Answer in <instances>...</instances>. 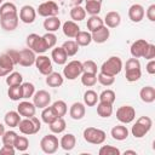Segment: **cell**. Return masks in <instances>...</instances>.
<instances>
[{
  "label": "cell",
  "instance_id": "94428289",
  "mask_svg": "<svg viewBox=\"0 0 155 155\" xmlns=\"http://www.w3.org/2000/svg\"><path fill=\"white\" fill-rule=\"evenodd\" d=\"M10 73L7 71V70H5V69H2V68H0V78H4V76H7Z\"/></svg>",
  "mask_w": 155,
  "mask_h": 155
},
{
  "label": "cell",
  "instance_id": "5b68a950",
  "mask_svg": "<svg viewBox=\"0 0 155 155\" xmlns=\"http://www.w3.org/2000/svg\"><path fill=\"white\" fill-rule=\"evenodd\" d=\"M84 73L82 69V63L80 61H70L68 64H65V67L63 68V75L65 79L68 80H75L76 78H79L81 74Z\"/></svg>",
  "mask_w": 155,
  "mask_h": 155
},
{
  "label": "cell",
  "instance_id": "bcb514c9",
  "mask_svg": "<svg viewBox=\"0 0 155 155\" xmlns=\"http://www.w3.org/2000/svg\"><path fill=\"white\" fill-rule=\"evenodd\" d=\"M12 13H18L17 7H16V5H15V4L10 2V1L1 4V6H0V16L12 15Z\"/></svg>",
  "mask_w": 155,
  "mask_h": 155
},
{
  "label": "cell",
  "instance_id": "be15d7a7",
  "mask_svg": "<svg viewBox=\"0 0 155 155\" xmlns=\"http://www.w3.org/2000/svg\"><path fill=\"white\" fill-rule=\"evenodd\" d=\"M73 4H74V6H78V5H81V2L84 1V0H70Z\"/></svg>",
  "mask_w": 155,
  "mask_h": 155
},
{
  "label": "cell",
  "instance_id": "db71d44e",
  "mask_svg": "<svg viewBox=\"0 0 155 155\" xmlns=\"http://www.w3.org/2000/svg\"><path fill=\"white\" fill-rule=\"evenodd\" d=\"M143 58L145 59H154L155 58V45L153 44H148L145 51H144V54H143Z\"/></svg>",
  "mask_w": 155,
  "mask_h": 155
},
{
  "label": "cell",
  "instance_id": "003e7915",
  "mask_svg": "<svg viewBox=\"0 0 155 155\" xmlns=\"http://www.w3.org/2000/svg\"><path fill=\"white\" fill-rule=\"evenodd\" d=\"M2 1H4V0H0V5H1V4H2Z\"/></svg>",
  "mask_w": 155,
  "mask_h": 155
},
{
  "label": "cell",
  "instance_id": "2e32d148",
  "mask_svg": "<svg viewBox=\"0 0 155 155\" xmlns=\"http://www.w3.org/2000/svg\"><path fill=\"white\" fill-rule=\"evenodd\" d=\"M145 16V11L144 7L139 4H133L132 6H130L128 8V18L134 22V23H139Z\"/></svg>",
  "mask_w": 155,
  "mask_h": 155
},
{
  "label": "cell",
  "instance_id": "74e56055",
  "mask_svg": "<svg viewBox=\"0 0 155 155\" xmlns=\"http://www.w3.org/2000/svg\"><path fill=\"white\" fill-rule=\"evenodd\" d=\"M85 11L86 13H90L91 16L93 15H98L101 12L102 8V2L98 1H85Z\"/></svg>",
  "mask_w": 155,
  "mask_h": 155
},
{
  "label": "cell",
  "instance_id": "d590c367",
  "mask_svg": "<svg viewBox=\"0 0 155 155\" xmlns=\"http://www.w3.org/2000/svg\"><path fill=\"white\" fill-rule=\"evenodd\" d=\"M85 17H86V11H85V8L81 7L80 5L74 6V7L70 10V18H71L74 22L84 21Z\"/></svg>",
  "mask_w": 155,
  "mask_h": 155
},
{
  "label": "cell",
  "instance_id": "7a4b0ae2",
  "mask_svg": "<svg viewBox=\"0 0 155 155\" xmlns=\"http://www.w3.org/2000/svg\"><path fill=\"white\" fill-rule=\"evenodd\" d=\"M151 126H153V121L149 116H140L139 119H137L136 124L131 128L132 136L134 138H143L150 131Z\"/></svg>",
  "mask_w": 155,
  "mask_h": 155
},
{
  "label": "cell",
  "instance_id": "5bb4252c",
  "mask_svg": "<svg viewBox=\"0 0 155 155\" xmlns=\"http://www.w3.org/2000/svg\"><path fill=\"white\" fill-rule=\"evenodd\" d=\"M35 52L30 48H23L19 51V59L18 64L22 67H30L35 63Z\"/></svg>",
  "mask_w": 155,
  "mask_h": 155
},
{
  "label": "cell",
  "instance_id": "9a60e30c",
  "mask_svg": "<svg viewBox=\"0 0 155 155\" xmlns=\"http://www.w3.org/2000/svg\"><path fill=\"white\" fill-rule=\"evenodd\" d=\"M17 111L23 117H31L35 115L36 107L34 105V103H31L29 101H23V102H19V104L17 107Z\"/></svg>",
  "mask_w": 155,
  "mask_h": 155
},
{
  "label": "cell",
  "instance_id": "f35d334b",
  "mask_svg": "<svg viewBox=\"0 0 155 155\" xmlns=\"http://www.w3.org/2000/svg\"><path fill=\"white\" fill-rule=\"evenodd\" d=\"M13 67H15V63H13V61L11 59V57L7 53L0 54V68H2L5 70H7L8 73H11L13 70Z\"/></svg>",
  "mask_w": 155,
  "mask_h": 155
},
{
  "label": "cell",
  "instance_id": "ffe728a7",
  "mask_svg": "<svg viewBox=\"0 0 155 155\" xmlns=\"http://www.w3.org/2000/svg\"><path fill=\"white\" fill-rule=\"evenodd\" d=\"M104 25L108 28H116L121 23V16L116 11H110L105 15V18L103 19Z\"/></svg>",
  "mask_w": 155,
  "mask_h": 155
},
{
  "label": "cell",
  "instance_id": "9c48e42d",
  "mask_svg": "<svg viewBox=\"0 0 155 155\" xmlns=\"http://www.w3.org/2000/svg\"><path fill=\"white\" fill-rule=\"evenodd\" d=\"M59 12L58 5L54 1H45L42 4L39 5V7L36 8V13H39V16L41 17H53L57 16Z\"/></svg>",
  "mask_w": 155,
  "mask_h": 155
},
{
  "label": "cell",
  "instance_id": "83f0119b",
  "mask_svg": "<svg viewBox=\"0 0 155 155\" xmlns=\"http://www.w3.org/2000/svg\"><path fill=\"white\" fill-rule=\"evenodd\" d=\"M46 84L50 87H59L63 84V76L59 73L52 71L48 75H46Z\"/></svg>",
  "mask_w": 155,
  "mask_h": 155
},
{
  "label": "cell",
  "instance_id": "d4e9b609",
  "mask_svg": "<svg viewBox=\"0 0 155 155\" xmlns=\"http://www.w3.org/2000/svg\"><path fill=\"white\" fill-rule=\"evenodd\" d=\"M44 28L50 33H54L61 28V19L57 16L46 17V19L44 21Z\"/></svg>",
  "mask_w": 155,
  "mask_h": 155
},
{
  "label": "cell",
  "instance_id": "f5cc1de1",
  "mask_svg": "<svg viewBox=\"0 0 155 155\" xmlns=\"http://www.w3.org/2000/svg\"><path fill=\"white\" fill-rule=\"evenodd\" d=\"M82 69H84V73H92V74H97V64L91 61V59H87L82 63Z\"/></svg>",
  "mask_w": 155,
  "mask_h": 155
},
{
  "label": "cell",
  "instance_id": "ab89813d",
  "mask_svg": "<svg viewBox=\"0 0 155 155\" xmlns=\"http://www.w3.org/2000/svg\"><path fill=\"white\" fill-rule=\"evenodd\" d=\"M23 82V76L21 73L17 71H11L6 76V84L7 86H15V85H21Z\"/></svg>",
  "mask_w": 155,
  "mask_h": 155
},
{
  "label": "cell",
  "instance_id": "60d3db41",
  "mask_svg": "<svg viewBox=\"0 0 155 155\" xmlns=\"http://www.w3.org/2000/svg\"><path fill=\"white\" fill-rule=\"evenodd\" d=\"M97 82V74L92 73H82L81 74V84L86 87H92Z\"/></svg>",
  "mask_w": 155,
  "mask_h": 155
},
{
  "label": "cell",
  "instance_id": "8fae6325",
  "mask_svg": "<svg viewBox=\"0 0 155 155\" xmlns=\"http://www.w3.org/2000/svg\"><path fill=\"white\" fill-rule=\"evenodd\" d=\"M19 17L18 13H12V15H5L0 16V25L4 30L6 31H12L18 27Z\"/></svg>",
  "mask_w": 155,
  "mask_h": 155
},
{
  "label": "cell",
  "instance_id": "cb8c5ba5",
  "mask_svg": "<svg viewBox=\"0 0 155 155\" xmlns=\"http://www.w3.org/2000/svg\"><path fill=\"white\" fill-rule=\"evenodd\" d=\"M110 134L115 140H125L128 137V130L124 125H116L111 128Z\"/></svg>",
  "mask_w": 155,
  "mask_h": 155
},
{
  "label": "cell",
  "instance_id": "603a6c76",
  "mask_svg": "<svg viewBox=\"0 0 155 155\" xmlns=\"http://www.w3.org/2000/svg\"><path fill=\"white\" fill-rule=\"evenodd\" d=\"M75 144H76V138L73 133H67L64 134L61 140H59V147L62 149H64L65 151H70L75 148Z\"/></svg>",
  "mask_w": 155,
  "mask_h": 155
},
{
  "label": "cell",
  "instance_id": "7dc6e473",
  "mask_svg": "<svg viewBox=\"0 0 155 155\" xmlns=\"http://www.w3.org/2000/svg\"><path fill=\"white\" fill-rule=\"evenodd\" d=\"M97 81L103 86H111L115 81V76H111V75H108V74L99 71L97 74Z\"/></svg>",
  "mask_w": 155,
  "mask_h": 155
},
{
  "label": "cell",
  "instance_id": "4fadbf2b",
  "mask_svg": "<svg viewBox=\"0 0 155 155\" xmlns=\"http://www.w3.org/2000/svg\"><path fill=\"white\" fill-rule=\"evenodd\" d=\"M18 17L23 23L31 24L36 18V10L31 5H24V6L21 7Z\"/></svg>",
  "mask_w": 155,
  "mask_h": 155
},
{
  "label": "cell",
  "instance_id": "7402d4cb",
  "mask_svg": "<svg viewBox=\"0 0 155 155\" xmlns=\"http://www.w3.org/2000/svg\"><path fill=\"white\" fill-rule=\"evenodd\" d=\"M51 59H52L56 64L63 65V64L67 63L68 56H67V53H65V51L63 50L62 46H61V47H54V48L52 50V52H51Z\"/></svg>",
  "mask_w": 155,
  "mask_h": 155
},
{
  "label": "cell",
  "instance_id": "b9f144b4",
  "mask_svg": "<svg viewBox=\"0 0 155 155\" xmlns=\"http://www.w3.org/2000/svg\"><path fill=\"white\" fill-rule=\"evenodd\" d=\"M56 117H58V116H56V114H54V111H53V109H52L51 105H48V107H46V108L42 109L41 120H42L45 124H47V125L51 124Z\"/></svg>",
  "mask_w": 155,
  "mask_h": 155
},
{
  "label": "cell",
  "instance_id": "3957f363",
  "mask_svg": "<svg viewBox=\"0 0 155 155\" xmlns=\"http://www.w3.org/2000/svg\"><path fill=\"white\" fill-rule=\"evenodd\" d=\"M122 69V61L117 56H111L109 57L101 67V71L111 76H116Z\"/></svg>",
  "mask_w": 155,
  "mask_h": 155
},
{
  "label": "cell",
  "instance_id": "91938a15",
  "mask_svg": "<svg viewBox=\"0 0 155 155\" xmlns=\"http://www.w3.org/2000/svg\"><path fill=\"white\" fill-rule=\"evenodd\" d=\"M147 71L150 74V75H154L155 74V59H149L147 67H145Z\"/></svg>",
  "mask_w": 155,
  "mask_h": 155
},
{
  "label": "cell",
  "instance_id": "6f0895ef",
  "mask_svg": "<svg viewBox=\"0 0 155 155\" xmlns=\"http://www.w3.org/2000/svg\"><path fill=\"white\" fill-rule=\"evenodd\" d=\"M15 153H16L15 147L2 145V148L0 149V154H2V155H15Z\"/></svg>",
  "mask_w": 155,
  "mask_h": 155
},
{
  "label": "cell",
  "instance_id": "e575fe53",
  "mask_svg": "<svg viewBox=\"0 0 155 155\" xmlns=\"http://www.w3.org/2000/svg\"><path fill=\"white\" fill-rule=\"evenodd\" d=\"M51 107H52V109H53L56 116H58V117H63V116L67 114V111H68L67 103H65L64 101H61V99L53 102V104H52Z\"/></svg>",
  "mask_w": 155,
  "mask_h": 155
},
{
  "label": "cell",
  "instance_id": "277c9868",
  "mask_svg": "<svg viewBox=\"0 0 155 155\" xmlns=\"http://www.w3.org/2000/svg\"><path fill=\"white\" fill-rule=\"evenodd\" d=\"M84 139L87 142V143H91V144H96V145H99V144H103L105 138H107V134L101 128H96V127H87L84 130Z\"/></svg>",
  "mask_w": 155,
  "mask_h": 155
},
{
  "label": "cell",
  "instance_id": "6da1fadb",
  "mask_svg": "<svg viewBox=\"0 0 155 155\" xmlns=\"http://www.w3.org/2000/svg\"><path fill=\"white\" fill-rule=\"evenodd\" d=\"M19 131L25 134V136H30V134H35L41 130V121L34 115L31 117H24L21 119L18 126Z\"/></svg>",
  "mask_w": 155,
  "mask_h": 155
},
{
  "label": "cell",
  "instance_id": "ee69618b",
  "mask_svg": "<svg viewBox=\"0 0 155 155\" xmlns=\"http://www.w3.org/2000/svg\"><path fill=\"white\" fill-rule=\"evenodd\" d=\"M99 102H104V103H109V104H113L116 99V94L113 90H104L99 96Z\"/></svg>",
  "mask_w": 155,
  "mask_h": 155
},
{
  "label": "cell",
  "instance_id": "8d00e7d4",
  "mask_svg": "<svg viewBox=\"0 0 155 155\" xmlns=\"http://www.w3.org/2000/svg\"><path fill=\"white\" fill-rule=\"evenodd\" d=\"M62 47L65 51V53H67L68 57L75 56L78 53V51H79V45L75 42V40H68V41L63 42Z\"/></svg>",
  "mask_w": 155,
  "mask_h": 155
},
{
  "label": "cell",
  "instance_id": "4dcf8cb0",
  "mask_svg": "<svg viewBox=\"0 0 155 155\" xmlns=\"http://www.w3.org/2000/svg\"><path fill=\"white\" fill-rule=\"evenodd\" d=\"M98 102H99V98H98V94H97L96 91L87 90L84 93V104L85 105H87V107H94Z\"/></svg>",
  "mask_w": 155,
  "mask_h": 155
},
{
  "label": "cell",
  "instance_id": "ac0fdd59",
  "mask_svg": "<svg viewBox=\"0 0 155 155\" xmlns=\"http://www.w3.org/2000/svg\"><path fill=\"white\" fill-rule=\"evenodd\" d=\"M86 114V107L84 103L81 102H75L71 104L70 110H69V115L73 120H81Z\"/></svg>",
  "mask_w": 155,
  "mask_h": 155
},
{
  "label": "cell",
  "instance_id": "8992f818",
  "mask_svg": "<svg viewBox=\"0 0 155 155\" xmlns=\"http://www.w3.org/2000/svg\"><path fill=\"white\" fill-rule=\"evenodd\" d=\"M59 142L54 134H46L40 140V148L45 154H54L58 150Z\"/></svg>",
  "mask_w": 155,
  "mask_h": 155
},
{
  "label": "cell",
  "instance_id": "f6af8a7d",
  "mask_svg": "<svg viewBox=\"0 0 155 155\" xmlns=\"http://www.w3.org/2000/svg\"><path fill=\"white\" fill-rule=\"evenodd\" d=\"M142 76V70L140 68H136V69H127L125 73V78L127 81L130 82H136L140 79Z\"/></svg>",
  "mask_w": 155,
  "mask_h": 155
},
{
  "label": "cell",
  "instance_id": "836d02e7",
  "mask_svg": "<svg viewBox=\"0 0 155 155\" xmlns=\"http://www.w3.org/2000/svg\"><path fill=\"white\" fill-rule=\"evenodd\" d=\"M7 96L11 101H19L23 99V94H22V84L21 85H15V86H8L7 90Z\"/></svg>",
  "mask_w": 155,
  "mask_h": 155
},
{
  "label": "cell",
  "instance_id": "52a82bcc",
  "mask_svg": "<svg viewBox=\"0 0 155 155\" xmlns=\"http://www.w3.org/2000/svg\"><path fill=\"white\" fill-rule=\"evenodd\" d=\"M27 46H28V48H30L31 51H34L38 54H42L44 52L47 51V48L42 41V38L35 33H31L27 36Z\"/></svg>",
  "mask_w": 155,
  "mask_h": 155
},
{
  "label": "cell",
  "instance_id": "f907efd6",
  "mask_svg": "<svg viewBox=\"0 0 155 155\" xmlns=\"http://www.w3.org/2000/svg\"><path fill=\"white\" fill-rule=\"evenodd\" d=\"M41 38H42V41H44V44H45V46H46L47 50L54 47V45H56V42H57V36L54 35V33L47 31V33H46L45 35H42Z\"/></svg>",
  "mask_w": 155,
  "mask_h": 155
},
{
  "label": "cell",
  "instance_id": "7c38bea8",
  "mask_svg": "<svg viewBox=\"0 0 155 155\" xmlns=\"http://www.w3.org/2000/svg\"><path fill=\"white\" fill-rule=\"evenodd\" d=\"M33 103L36 108L44 109L51 103V94L45 90H39L33 94Z\"/></svg>",
  "mask_w": 155,
  "mask_h": 155
},
{
  "label": "cell",
  "instance_id": "6125c7cd",
  "mask_svg": "<svg viewBox=\"0 0 155 155\" xmlns=\"http://www.w3.org/2000/svg\"><path fill=\"white\" fill-rule=\"evenodd\" d=\"M4 133H5V126H4V125L0 122V137H1Z\"/></svg>",
  "mask_w": 155,
  "mask_h": 155
},
{
  "label": "cell",
  "instance_id": "c3c4849f",
  "mask_svg": "<svg viewBox=\"0 0 155 155\" xmlns=\"http://www.w3.org/2000/svg\"><path fill=\"white\" fill-rule=\"evenodd\" d=\"M35 93V86L31 82H22V94H23V99H28L30 97H33V94Z\"/></svg>",
  "mask_w": 155,
  "mask_h": 155
},
{
  "label": "cell",
  "instance_id": "9f6ffc18",
  "mask_svg": "<svg viewBox=\"0 0 155 155\" xmlns=\"http://www.w3.org/2000/svg\"><path fill=\"white\" fill-rule=\"evenodd\" d=\"M145 16L150 22H155V5H150L148 7V10L145 12Z\"/></svg>",
  "mask_w": 155,
  "mask_h": 155
},
{
  "label": "cell",
  "instance_id": "44dd1931",
  "mask_svg": "<svg viewBox=\"0 0 155 155\" xmlns=\"http://www.w3.org/2000/svg\"><path fill=\"white\" fill-rule=\"evenodd\" d=\"M62 30H63V34L67 38H75L76 34L80 31V27L74 21H67V22L63 23Z\"/></svg>",
  "mask_w": 155,
  "mask_h": 155
},
{
  "label": "cell",
  "instance_id": "e0dca14e",
  "mask_svg": "<svg viewBox=\"0 0 155 155\" xmlns=\"http://www.w3.org/2000/svg\"><path fill=\"white\" fill-rule=\"evenodd\" d=\"M148 44H149V42H148L147 40H144V39H138V40H136V41L131 45V50H130L132 57H134V58H140V57H143L144 51H145Z\"/></svg>",
  "mask_w": 155,
  "mask_h": 155
},
{
  "label": "cell",
  "instance_id": "30bf717a",
  "mask_svg": "<svg viewBox=\"0 0 155 155\" xmlns=\"http://www.w3.org/2000/svg\"><path fill=\"white\" fill-rule=\"evenodd\" d=\"M34 64H35L36 69L39 70V73L42 74V75H45V76L53 71L51 58H48V57L45 56V54H39V56L35 58V63H34Z\"/></svg>",
  "mask_w": 155,
  "mask_h": 155
},
{
  "label": "cell",
  "instance_id": "e7e4bbea",
  "mask_svg": "<svg viewBox=\"0 0 155 155\" xmlns=\"http://www.w3.org/2000/svg\"><path fill=\"white\" fill-rule=\"evenodd\" d=\"M124 154H125V155H127V154H131V155H137V153H136L134 150H126Z\"/></svg>",
  "mask_w": 155,
  "mask_h": 155
},
{
  "label": "cell",
  "instance_id": "03108f58",
  "mask_svg": "<svg viewBox=\"0 0 155 155\" xmlns=\"http://www.w3.org/2000/svg\"><path fill=\"white\" fill-rule=\"evenodd\" d=\"M85 1H98V2H102V0H85Z\"/></svg>",
  "mask_w": 155,
  "mask_h": 155
},
{
  "label": "cell",
  "instance_id": "816d5d0a",
  "mask_svg": "<svg viewBox=\"0 0 155 155\" xmlns=\"http://www.w3.org/2000/svg\"><path fill=\"white\" fill-rule=\"evenodd\" d=\"M98 153L99 155H120L121 154L120 149L113 145H102Z\"/></svg>",
  "mask_w": 155,
  "mask_h": 155
},
{
  "label": "cell",
  "instance_id": "484cf974",
  "mask_svg": "<svg viewBox=\"0 0 155 155\" xmlns=\"http://www.w3.org/2000/svg\"><path fill=\"white\" fill-rule=\"evenodd\" d=\"M139 97L144 103H153L155 101V88L153 86L142 87L139 91Z\"/></svg>",
  "mask_w": 155,
  "mask_h": 155
},
{
  "label": "cell",
  "instance_id": "681fc988",
  "mask_svg": "<svg viewBox=\"0 0 155 155\" xmlns=\"http://www.w3.org/2000/svg\"><path fill=\"white\" fill-rule=\"evenodd\" d=\"M15 149L16 150H18V151H25L27 149H28V147H29V140H28V138L27 137H24V136H18L17 137V139H16V142H15Z\"/></svg>",
  "mask_w": 155,
  "mask_h": 155
},
{
  "label": "cell",
  "instance_id": "d6a6232c",
  "mask_svg": "<svg viewBox=\"0 0 155 155\" xmlns=\"http://www.w3.org/2000/svg\"><path fill=\"white\" fill-rule=\"evenodd\" d=\"M65 126H67V124H65L63 117H56L51 124H48V127H50L51 132L56 133V134L62 133L65 130Z\"/></svg>",
  "mask_w": 155,
  "mask_h": 155
},
{
  "label": "cell",
  "instance_id": "680465c9",
  "mask_svg": "<svg viewBox=\"0 0 155 155\" xmlns=\"http://www.w3.org/2000/svg\"><path fill=\"white\" fill-rule=\"evenodd\" d=\"M6 53L11 57V59H12V61H13V63H15V65H16V64H18V59H19V51H16V50H8Z\"/></svg>",
  "mask_w": 155,
  "mask_h": 155
},
{
  "label": "cell",
  "instance_id": "f1b7e54d",
  "mask_svg": "<svg viewBox=\"0 0 155 155\" xmlns=\"http://www.w3.org/2000/svg\"><path fill=\"white\" fill-rule=\"evenodd\" d=\"M74 39H75V42L79 46H88L91 44V41H92L91 33L90 31H85V30H80Z\"/></svg>",
  "mask_w": 155,
  "mask_h": 155
},
{
  "label": "cell",
  "instance_id": "7bdbcfd3",
  "mask_svg": "<svg viewBox=\"0 0 155 155\" xmlns=\"http://www.w3.org/2000/svg\"><path fill=\"white\" fill-rule=\"evenodd\" d=\"M17 137H18V134H17V132H15V131H5V133L1 136V138H2V144L4 145H10V147H13L15 145V142H16V139H17Z\"/></svg>",
  "mask_w": 155,
  "mask_h": 155
},
{
  "label": "cell",
  "instance_id": "11a10c76",
  "mask_svg": "<svg viewBox=\"0 0 155 155\" xmlns=\"http://www.w3.org/2000/svg\"><path fill=\"white\" fill-rule=\"evenodd\" d=\"M136 68H140V63L138 61V58H130L126 61V64H125V70L127 69H136Z\"/></svg>",
  "mask_w": 155,
  "mask_h": 155
},
{
  "label": "cell",
  "instance_id": "ba28073f",
  "mask_svg": "<svg viewBox=\"0 0 155 155\" xmlns=\"http://www.w3.org/2000/svg\"><path fill=\"white\" fill-rule=\"evenodd\" d=\"M116 119L121 124H131L136 119V110L131 105H122L116 110Z\"/></svg>",
  "mask_w": 155,
  "mask_h": 155
},
{
  "label": "cell",
  "instance_id": "1f68e13d",
  "mask_svg": "<svg viewBox=\"0 0 155 155\" xmlns=\"http://www.w3.org/2000/svg\"><path fill=\"white\" fill-rule=\"evenodd\" d=\"M97 114L101 117H109L113 114V104L98 102L97 103Z\"/></svg>",
  "mask_w": 155,
  "mask_h": 155
},
{
  "label": "cell",
  "instance_id": "4316f807",
  "mask_svg": "<svg viewBox=\"0 0 155 155\" xmlns=\"http://www.w3.org/2000/svg\"><path fill=\"white\" fill-rule=\"evenodd\" d=\"M4 121H5V125L8 127H17L19 121H21V115L18 114V111L10 110L5 114Z\"/></svg>",
  "mask_w": 155,
  "mask_h": 155
},
{
  "label": "cell",
  "instance_id": "d6986e66",
  "mask_svg": "<svg viewBox=\"0 0 155 155\" xmlns=\"http://www.w3.org/2000/svg\"><path fill=\"white\" fill-rule=\"evenodd\" d=\"M109 35H110V31H109V28L103 25L101 28H98L97 30L92 31L91 33V36H92V41L97 42V44H103L108 39H109Z\"/></svg>",
  "mask_w": 155,
  "mask_h": 155
},
{
  "label": "cell",
  "instance_id": "f546056e",
  "mask_svg": "<svg viewBox=\"0 0 155 155\" xmlns=\"http://www.w3.org/2000/svg\"><path fill=\"white\" fill-rule=\"evenodd\" d=\"M86 25H87L88 31L92 33V31L97 30L98 28L103 27V25H104V22H103V19H102L98 15H93V16H91V17L87 19V24H86Z\"/></svg>",
  "mask_w": 155,
  "mask_h": 155
}]
</instances>
